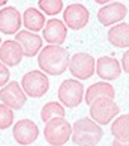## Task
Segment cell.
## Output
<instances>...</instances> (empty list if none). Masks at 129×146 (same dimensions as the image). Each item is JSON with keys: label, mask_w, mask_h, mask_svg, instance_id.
I'll return each instance as SVG.
<instances>
[{"label": "cell", "mask_w": 129, "mask_h": 146, "mask_svg": "<svg viewBox=\"0 0 129 146\" xmlns=\"http://www.w3.org/2000/svg\"><path fill=\"white\" fill-rule=\"evenodd\" d=\"M39 8L42 12H45L47 15H56L60 14V11L63 8L62 0H39Z\"/></svg>", "instance_id": "7402d4cb"}, {"label": "cell", "mask_w": 129, "mask_h": 146, "mask_svg": "<svg viewBox=\"0 0 129 146\" xmlns=\"http://www.w3.org/2000/svg\"><path fill=\"white\" fill-rule=\"evenodd\" d=\"M128 14V8L120 2H113L107 6L101 8L98 12V20L101 21L102 26H111L120 21L126 17Z\"/></svg>", "instance_id": "8fae6325"}, {"label": "cell", "mask_w": 129, "mask_h": 146, "mask_svg": "<svg viewBox=\"0 0 129 146\" xmlns=\"http://www.w3.org/2000/svg\"><path fill=\"white\" fill-rule=\"evenodd\" d=\"M54 117H64V109L59 102H54V101L47 102L41 110V119L47 123L48 121H51Z\"/></svg>", "instance_id": "44dd1931"}, {"label": "cell", "mask_w": 129, "mask_h": 146, "mask_svg": "<svg viewBox=\"0 0 129 146\" xmlns=\"http://www.w3.org/2000/svg\"><path fill=\"white\" fill-rule=\"evenodd\" d=\"M114 95H116V92H114L111 84L99 82V83H93L92 86H89L84 100H86L87 104H92V102L95 100H98V98H111L113 100Z\"/></svg>", "instance_id": "e0dca14e"}, {"label": "cell", "mask_w": 129, "mask_h": 146, "mask_svg": "<svg viewBox=\"0 0 129 146\" xmlns=\"http://www.w3.org/2000/svg\"><path fill=\"white\" fill-rule=\"evenodd\" d=\"M111 134L114 136V140L129 142V115H122L113 122Z\"/></svg>", "instance_id": "d6986e66"}, {"label": "cell", "mask_w": 129, "mask_h": 146, "mask_svg": "<svg viewBox=\"0 0 129 146\" xmlns=\"http://www.w3.org/2000/svg\"><path fill=\"white\" fill-rule=\"evenodd\" d=\"M21 27V14L15 8L8 6L0 11V32L6 35L17 33Z\"/></svg>", "instance_id": "7c38bea8"}, {"label": "cell", "mask_w": 129, "mask_h": 146, "mask_svg": "<svg viewBox=\"0 0 129 146\" xmlns=\"http://www.w3.org/2000/svg\"><path fill=\"white\" fill-rule=\"evenodd\" d=\"M14 123V111L8 106L0 104V129H6Z\"/></svg>", "instance_id": "603a6c76"}, {"label": "cell", "mask_w": 129, "mask_h": 146, "mask_svg": "<svg viewBox=\"0 0 129 146\" xmlns=\"http://www.w3.org/2000/svg\"><path fill=\"white\" fill-rule=\"evenodd\" d=\"M119 106L111 98H98L90 104V116L98 125H107L119 115Z\"/></svg>", "instance_id": "277c9868"}, {"label": "cell", "mask_w": 129, "mask_h": 146, "mask_svg": "<svg viewBox=\"0 0 129 146\" xmlns=\"http://www.w3.org/2000/svg\"><path fill=\"white\" fill-rule=\"evenodd\" d=\"M122 68L125 69V72L126 74H129V50L123 54V57H122Z\"/></svg>", "instance_id": "d4e9b609"}, {"label": "cell", "mask_w": 129, "mask_h": 146, "mask_svg": "<svg viewBox=\"0 0 129 146\" xmlns=\"http://www.w3.org/2000/svg\"><path fill=\"white\" fill-rule=\"evenodd\" d=\"M113 146H129V142H119V140H113Z\"/></svg>", "instance_id": "484cf974"}, {"label": "cell", "mask_w": 129, "mask_h": 146, "mask_svg": "<svg viewBox=\"0 0 129 146\" xmlns=\"http://www.w3.org/2000/svg\"><path fill=\"white\" fill-rule=\"evenodd\" d=\"M84 86L77 80H64L59 88V100L66 107H77L83 101Z\"/></svg>", "instance_id": "52a82bcc"}, {"label": "cell", "mask_w": 129, "mask_h": 146, "mask_svg": "<svg viewBox=\"0 0 129 146\" xmlns=\"http://www.w3.org/2000/svg\"><path fill=\"white\" fill-rule=\"evenodd\" d=\"M15 41H17L18 44L21 45L24 56H27V57L36 56L38 53H39V50L42 48V39H41V36H38L35 33H30L29 30L18 32L17 36H15Z\"/></svg>", "instance_id": "5bb4252c"}, {"label": "cell", "mask_w": 129, "mask_h": 146, "mask_svg": "<svg viewBox=\"0 0 129 146\" xmlns=\"http://www.w3.org/2000/svg\"><path fill=\"white\" fill-rule=\"evenodd\" d=\"M122 72V66L116 57L102 56L96 62V74L104 80H116Z\"/></svg>", "instance_id": "9a60e30c"}, {"label": "cell", "mask_w": 129, "mask_h": 146, "mask_svg": "<svg viewBox=\"0 0 129 146\" xmlns=\"http://www.w3.org/2000/svg\"><path fill=\"white\" fill-rule=\"evenodd\" d=\"M12 134H14V139L17 140V143L30 145L38 139V136H39V128H38V125L33 121H30V119H21V121H18L14 125Z\"/></svg>", "instance_id": "30bf717a"}, {"label": "cell", "mask_w": 129, "mask_h": 146, "mask_svg": "<svg viewBox=\"0 0 129 146\" xmlns=\"http://www.w3.org/2000/svg\"><path fill=\"white\" fill-rule=\"evenodd\" d=\"M23 20H24V26L27 27V30H32V32H38L45 26L44 14H41V11H38L35 8L26 9Z\"/></svg>", "instance_id": "ffe728a7"}, {"label": "cell", "mask_w": 129, "mask_h": 146, "mask_svg": "<svg viewBox=\"0 0 129 146\" xmlns=\"http://www.w3.org/2000/svg\"><path fill=\"white\" fill-rule=\"evenodd\" d=\"M95 59L87 53H75L69 59V71L74 77L80 80H87L95 72Z\"/></svg>", "instance_id": "8992f818"}, {"label": "cell", "mask_w": 129, "mask_h": 146, "mask_svg": "<svg viewBox=\"0 0 129 146\" xmlns=\"http://www.w3.org/2000/svg\"><path fill=\"white\" fill-rule=\"evenodd\" d=\"M68 29L63 21L53 18L44 26V39L50 42V45H60L66 39Z\"/></svg>", "instance_id": "4fadbf2b"}, {"label": "cell", "mask_w": 129, "mask_h": 146, "mask_svg": "<svg viewBox=\"0 0 129 146\" xmlns=\"http://www.w3.org/2000/svg\"><path fill=\"white\" fill-rule=\"evenodd\" d=\"M96 3H99V5H104V3H108V2H113V0H95Z\"/></svg>", "instance_id": "4316f807"}, {"label": "cell", "mask_w": 129, "mask_h": 146, "mask_svg": "<svg viewBox=\"0 0 129 146\" xmlns=\"http://www.w3.org/2000/svg\"><path fill=\"white\" fill-rule=\"evenodd\" d=\"M102 136L104 131L101 127L89 117L78 119L72 127V142L77 146H96Z\"/></svg>", "instance_id": "7a4b0ae2"}, {"label": "cell", "mask_w": 129, "mask_h": 146, "mask_svg": "<svg viewBox=\"0 0 129 146\" xmlns=\"http://www.w3.org/2000/svg\"><path fill=\"white\" fill-rule=\"evenodd\" d=\"M72 136V127L64 117H54L45 123L44 137L51 146H63Z\"/></svg>", "instance_id": "3957f363"}, {"label": "cell", "mask_w": 129, "mask_h": 146, "mask_svg": "<svg viewBox=\"0 0 129 146\" xmlns=\"http://www.w3.org/2000/svg\"><path fill=\"white\" fill-rule=\"evenodd\" d=\"M6 2H8V0H0V6H3V5L6 3Z\"/></svg>", "instance_id": "83f0119b"}, {"label": "cell", "mask_w": 129, "mask_h": 146, "mask_svg": "<svg viewBox=\"0 0 129 146\" xmlns=\"http://www.w3.org/2000/svg\"><path fill=\"white\" fill-rule=\"evenodd\" d=\"M8 80H9V71L6 68V65L3 62H0V88L8 84Z\"/></svg>", "instance_id": "cb8c5ba5"}, {"label": "cell", "mask_w": 129, "mask_h": 146, "mask_svg": "<svg viewBox=\"0 0 129 146\" xmlns=\"http://www.w3.org/2000/svg\"><path fill=\"white\" fill-rule=\"evenodd\" d=\"M0 100L9 109L20 110V109H23L27 98H26V94H24L23 88H21V84H18L17 82H9L0 90Z\"/></svg>", "instance_id": "ba28073f"}, {"label": "cell", "mask_w": 129, "mask_h": 146, "mask_svg": "<svg viewBox=\"0 0 129 146\" xmlns=\"http://www.w3.org/2000/svg\"><path fill=\"white\" fill-rule=\"evenodd\" d=\"M108 42L114 47H129V24L120 23L108 30Z\"/></svg>", "instance_id": "ac0fdd59"}, {"label": "cell", "mask_w": 129, "mask_h": 146, "mask_svg": "<svg viewBox=\"0 0 129 146\" xmlns=\"http://www.w3.org/2000/svg\"><path fill=\"white\" fill-rule=\"evenodd\" d=\"M23 56V48L17 41H5L0 47V59L8 66H17Z\"/></svg>", "instance_id": "2e32d148"}, {"label": "cell", "mask_w": 129, "mask_h": 146, "mask_svg": "<svg viewBox=\"0 0 129 146\" xmlns=\"http://www.w3.org/2000/svg\"><path fill=\"white\" fill-rule=\"evenodd\" d=\"M63 20H64V24H66L69 29L80 30V29H83L84 26H87L89 20H90V14H89V11L86 6H83V5H80V3H74V5H69V6L64 9Z\"/></svg>", "instance_id": "9c48e42d"}, {"label": "cell", "mask_w": 129, "mask_h": 146, "mask_svg": "<svg viewBox=\"0 0 129 146\" xmlns=\"http://www.w3.org/2000/svg\"><path fill=\"white\" fill-rule=\"evenodd\" d=\"M21 88H23L24 94L29 95L30 98H41L42 95L47 94L48 88H50V82L45 74L41 71H30L24 74L23 80H21Z\"/></svg>", "instance_id": "5b68a950"}, {"label": "cell", "mask_w": 129, "mask_h": 146, "mask_svg": "<svg viewBox=\"0 0 129 146\" xmlns=\"http://www.w3.org/2000/svg\"><path fill=\"white\" fill-rule=\"evenodd\" d=\"M38 65L45 74L60 75L69 66V54L60 45H48L41 50Z\"/></svg>", "instance_id": "6da1fadb"}, {"label": "cell", "mask_w": 129, "mask_h": 146, "mask_svg": "<svg viewBox=\"0 0 129 146\" xmlns=\"http://www.w3.org/2000/svg\"><path fill=\"white\" fill-rule=\"evenodd\" d=\"M0 47H2V39H0Z\"/></svg>", "instance_id": "f1b7e54d"}]
</instances>
